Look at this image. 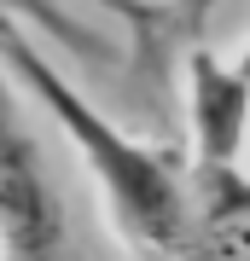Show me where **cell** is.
Instances as JSON below:
<instances>
[{
    "label": "cell",
    "instance_id": "cell-1",
    "mask_svg": "<svg viewBox=\"0 0 250 261\" xmlns=\"http://www.w3.org/2000/svg\"><path fill=\"white\" fill-rule=\"evenodd\" d=\"M0 70L82 151V163L93 168V186L105 197V215H111L117 238L128 244V255L134 261H180L186 238H192V174L175 168L157 145H140L134 134H122L93 99H82L70 87V75L18 23H0Z\"/></svg>",
    "mask_w": 250,
    "mask_h": 261
},
{
    "label": "cell",
    "instance_id": "cell-2",
    "mask_svg": "<svg viewBox=\"0 0 250 261\" xmlns=\"http://www.w3.org/2000/svg\"><path fill=\"white\" fill-rule=\"evenodd\" d=\"M0 261H82L70 209L41 163V145L6 70H0Z\"/></svg>",
    "mask_w": 250,
    "mask_h": 261
},
{
    "label": "cell",
    "instance_id": "cell-3",
    "mask_svg": "<svg viewBox=\"0 0 250 261\" xmlns=\"http://www.w3.org/2000/svg\"><path fill=\"white\" fill-rule=\"evenodd\" d=\"M186 122H192V168H239L250 134V82L239 64H221L204 41L186 47Z\"/></svg>",
    "mask_w": 250,
    "mask_h": 261
},
{
    "label": "cell",
    "instance_id": "cell-4",
    "mask_svg": "<svg viewBox=\"0 0 250 261\" xmlns=\"http://www.w3.org/2000/svg\"><path fill=\"white\" fill-rule=\"evenodd\" d=\"M180 261H250V174L192 168V238Z\"/></svg>",
    "mask_w": 250,
    "mask_h": 261
},
{
    "label": "cell",
    "instance_id": "cell-5",
    "mask_svg": "<svg viewBox=\"0 0 250 261\" xmlns=\"http://www.w3.org/2000/svg\"><path fill=\"white\" fill-rule=\"evenodd\" d=\"M0 23H18L24 35L41 29L53 47H64L76 58H93V64H111V58H117L111 41H105L87 18H76L70 6H58V0H0Z\"/></svg>",
    "mask_w": 250,
    "mask_h": 261
},
{
    "label": "cell",
    "instance_id": "cell-6",
    "mask_svg": "<svg viewBox=\"0 0 250 261\" xmlns=\"http://www.w3.org/2000/svg\"><path fill=\"white\" fill-rule=\"evenodd\" d=\"M87 12H117L122 23H134L140 35V58L146 64H157L163 58V41H175V23H169V6L163 0H82ZM180 47V41H175Z\"/></svg>",
    "mask_w": 250,
    "mask_h": 261
},
{
    "label": "cell",
    "instance_id": "cell-7",
    "mask_svg": "<svg viewBox=\"0 0 250 261\" xmlns=\"http://www.w3.org/2000/svg\"><path fill=\"white\" fill-rule=\"evenodd\" d=\"M163 6H169V23H175V41H180V47H198L215 0H163Z\"/></svg>",
    "mask_w": 250,
    "mask_h": 261
},
{
    "label": "cell",
    "instance_id": "cell-8",
    "mask_svg": "<svg viewBox=\"0 0 250 261\" xmlns=\"http://www.w3.org/2000/svg\"><path fill=\"white\" fill-rule=\"evenodd\" d=\"M239 75H244V82H250V47H244V58H239Z\"/></svg>",
    "mask_w": 250,
    "mask_h": 261
}]
</instances>
